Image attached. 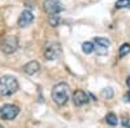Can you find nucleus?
<instances>
[{
	"mask_svg": "<svg viewBox=\"0 0 130 128\" xmlns=\"http://www.w3.org/2000/svg\"><path fill=\"white\" fill-rule=\"evenodd\" d=\"M43 9L50 14H57L64 9L60 0H44L43 2Z\"/></svg>",
	"mask_w": 130,
	"mask_h": 128,
	"instance_id": "7",
	"label": "nucleus"
},
{
	"mask_svg": "<svg viewBox=\"0 0 130 128\" xmlns=\"http://www.w3.org/2000/svg\"><path fill=\"white\" fill-rule=\"evenodd\" d=\"M126 85L130 88V75H129V76H127V79H126Z\"/></svg>",
	"mask_w": 130,
	"mask_h": 128,
	"instance_id": "19",
	"label": "nucleus"
},
{
	"mask_svg": "<svg viewBox=\"0 0 130 128\" xmlns=\"http://www.w3.org/2000/svg\"><path fill=\"white\" fill-rule=\"evenodd\" d=\"M102 96H103V97H105L107 100L112 98V97H113V89H112L111 87H108V88L103 89V91H102Z\"/></svg>",
	"mask_w": 130,
	"mask_h": 128,
	"instance_id": "15",
	"label": "nucleus"
},
{
	"mask_svg": "<svg viewBox=\"0 0 130 128\" xmlns=\"http://www.w3.org/2000/svg\"><path fill=\"white\" fill-rule=\"evenodd\" d=\"M18 48V39L16 36H5L0 40V49L7 55H12Z\"/></svg>",
	"mask_w": 130,
	"mask_h": 128,
	"instance_id": "3",
	"label": "nucleus"
},
{
	"mask_svg": "<svg viewBox=\"0 0 130 128\" xmlns=\"http://www.w3.org/2000/svg\"><path fill=\"white\" fill-rule=\"evenodd\" d=\"M32 21H34V14H32L30 10H24V12L20 14L17 23H18L20 27H27L29 25L32 23Z\"/></svg>",
	"mask_w": 130,
	"mask_h": 128,
	"instance_id": "8",
	"label": "nucleus"
},
{
	"mask_svg": "<svg viewBox=\"0 0 130 128\" xmlns=\"http://www.w3.org/2000/svg\"><path fill=\"white\" fill-rule=\"evenodd\" d=\"M111 45V41L108 40L107 38H102V36H98L94 39V47H95V52L98 55H107L108 48Z\"/></svg>",
	"mask_w": 130,
	"mask_h": 128,
	"instance_id": "6",
	"label": "nucleus"
},
{
	"mask_svg": "<svg viewBox=\"0 0 130 128\" xmlns=\"http://www.w3.org/2000/svg\"><path fill=\"white\" fill-rule=\"evenodd\" d=\"M0 128H4V127H2V125H0Z\"/></svg>",
	"mask_w": 130,
	"mask_h": 128,
	"instance_id": "20",
	"label": "nucleus"
},
{
	"mask_svg": "<svg viewBox=\"0 0 130 128\" xmlns=\"http://www.w3.org/2000/svg\"><path fill=\"white\" fill-rule=\"evenodd\" d=\"M20 114V108L12 104H5L0 108V118L3 120H13Z\"/></svg>",
	"mask_w": 130,
	"mask_h": 128,
	"instance_id": "4",
	"label": "nucleus"
},
{
	"mask_svg": "<svg viewBox=\"0 0 130 128\" xmlns=\"http://www.w3.org/2000/svg\"><path fill=\"white\" fill-rule=\"evenodd\" d=\"M127 53H130V44H122L120 48V57L126 56Z\"/></svg>",
	"mask_w": 130,
	"mask_h": 128,
	"instance_id": "16",
	"label": "nucleus"
},
{
	"mask_svg": "<svg viewBox=\"0 0 130 128\" xmlns=\"http://www.w3.org/2000/svg\"><path fill=\"white\" fill-rule=\"evenodd\" d=\"M39 69H40V65L37 61H30L24 66V71L27 74V75H34L35 72L39 71Z\"/></svg>",
	"mask_w": 130,
	"mask_h": 128,
	"instance_id": "10",
	"label": "nucleus"
},
{
	"mask_svg": "<svg viewBox=\"0 0 130 128\" xmlns=\"http://www.w3.org/2000/svg\"><path fill=\"white\" fill-rule=\"evenodd\" d=\"M82 50L83 53H86V55H90V53H92L95 50V47H94V43H90V41H86L82 44Z\"/></svg>",
	"mask_w": 130,
	"mask_h": 128,
	"instance_id": "11",
	"label": "nucleus"
},
{
	"mask_svg": "<svg viewBox=\"0 0 130 128\" xmlns=\"http://www.w3.org/2000/svg\"><path fill=\"white\" fill-rule=\"evenodd\" d=\"M121 123L125 128H130V118H122Z\"/></svg>",
	"mask_w": 130,
	"mask_h": 128,
	"instance_id": "17",
	"label": "nucleus"
},
{
	"mask_svg": "<svg viewBox=\"0 0 130 128\" xmlns=\"http://www.w3.org/2000/svg\"><path fill=\"white\" fill-rule=\"evenodd\" d=\"M48 22L52 27H56L59 23H60V16L59 14H50V18H48Z\"/></svg>",
	"mask_w": 130,
	"mask_h": 128,
	"instance_id": "13",
	"label": "nucleus"
},
{
	"mask_svg": "<svg viewBox=\"0 0 130 128\" xmlns=\"http://www.w3.org/2000/svg\"><path fill=\"white\" fill-rule=\"evenodd\" d=\"M52 100L59 106H62L69 100V85L67 83H59L52 88Z\"/></svg>",
	"mask_w": 130,
	"mask_h": 128,
	"instance_id": "2",
	"label": "nucleus"
},
{
	"mask_svg": "<svg viewBox=\"0 0 130 128\" xmlns=\"http://www.w3.org/2000/svg\"><path fill=\"white\" fill-rule=\"evenodd\" d=\"M115 7L117 9H124V8H129L130 9V0H117Z\"/></svg>",
	"mask_w": 130,
	"mask_h": 128,
	"instance_id": "14",
	"label": "nucleus"
},
{
	"mask_svg": "<svg viewBox=\"0 0 130 128\" xmlns=\"http://www.w3.org/2000/svg\"><path fill=\"white\" fill-rule=\"evenodd\" d=\"M18 91V82L12 75L0 76V97H8Z\"/></svg>",
	"mask_w": 130,
	"mask_h": 128,
	"instance_id": "1",
	"label": "nucleus"
},
{
	"mask_svg": "<svg viewBox=\"0 0 130 128\" xmlns=\"http://www.w3.org/2000/svg\"><path fill=\"white\" fill-rule=\"evenodd\" d=\"M43 55L48 61H53V60H57L61 56V47L57 43H52V44H48L44 50H43Z\"/></svg>",
	"mask_w": 130,
	"mask_h": 128,
	"instance_id": "5",
	"label": "nucleus"
},
{
	"mask_svg": "<svg viewBox=\"0 0 130 128\" xmlns=\"http://www.w3.org/2000/svg\"><path fill=\"white\" fill-rule=\"evenodd\" d=\"M105 122L107 124H109V125H117V116L113 114V113H109V114H107L105 116Z\"/></svg>",
	"mask_w": 130,
	"mask_h": 128,
	"instance_id": "12",
	"label": "nucleus"
},
{
	"mask_svg": "<svg viewBox=\"0 0 130 128\" xmlns=\"http://www.w3.org/2000/svg\"><path fill=\"white\" fill-rule=\"evenodd\" d=\"M73 102L75 106H82L89 102V94L83 92L82 89H78L73 93Z\"/></svg>",
	"mask_w": 130,
	"mask_h": 128,
	"instance_id": "9",
	"label": "nucleus"
},
{
	"mask_svg": "<svg viewBox=\"0 0 130 128\" xmlns=\"http://www.w3.org/2000/svg\"><path fill=\"white\" fill-rule=\"evenodd\" d=\"M124 100H125V101H129V102H130V91H129V92H127V93H126V94L124 96Z\"/></svg>",
	"mask_w": 130,
	"mask_h": 128,
	"instance_id": "18",
	"label": "nucleus"
}]
</instances>
